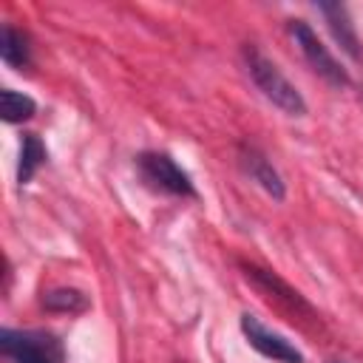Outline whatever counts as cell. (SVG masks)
<instances>
[{
	"mask_svg": "<svg viewBox=\"0 0 363 363\" xmlns=\"http://www.w3.org/2000/svg\"><path fill=\"white\" fill-rule=\"evenodd\" d=\"M238 164H241V170L250 176V182H255L269 199H275V201H284V199H286V182H284V176L278 173V167L267 159L264 150H258V147L250 145V142L238 145Z\"/></svg>",
	"mask_w": 363,
	"mask_h": 363,
	"instance_id": "cell-6",
	"label": "cell"
},
{
	"mask_svg": "<svg viewBox=\"0 0 363 363\" xmlns=\"http://www.w3.org/2000/svg\"><path fill=\"white\" fill-rule=\"evenodd\" d=\"M0 349L9 357V363H62V346L48 332L3 329Z\"/></svg>",
	"mask_w": 363,
	"mask_h": 363,
	"instance_id": "cell-4",
	"label": "cell"
},
{
	"mask_svg": "<svg viewBox=\"0 0 363 363\" xmlns=\"http://www.w3.org/2000/svg\"><path fill=\"white\" fill-rule=\"evenodd\" d=\"M241 269H244V275H247V281H252L261 292H267V295H275L284 306H289V309H295V312H306V315H315L312 312V306L306 303V298L298 292V289H292L284 278H278L272 269H264V267H258V264H241Z\"/></svg>",
	"mask_w": 363,
	"mask_h": 363,
	"instance_id": "cell-8",
	"label": "cell"
},
{
	"mask_svg": "<svg viewBox=\"0 0 363 363\" xmlns=\"http://www.w3.org/2000/svg\"><path fill=\"white\" fill-rule=\"evenodd\" d=\"M315 9H318V14L323 17V23H326L332 40L337 43V48H340L343 54H349L354 62H363V43H360V37H357V28H354V23H352L349 9H346L343 3H318Z\"/></svg>",
	"mask_w": 363,
	"mask_h": 363,
	"instance_id": "cell-7",
	"label": "cell"
},
{
	"mask_svg": "<svg viewBox=\"0 0 363 363\" xmlns=\"http://www.w3.org/2000/svg\"><path fill=\"white\" fill-rule=\"evenodd\" d=\"M241 60L244 68L250 74V79L255 82V88L286 116H306V99L303 94L286 79V74L255 45V43H244L241 45Z\"/></svg>",
	"mask_w": 363,
	"mask_h": 363,
	"instance_id": "cell-1",
	"label": "cell"
},
{
	"mask_svg": "<svg viewBox=\"0 0 363 363\" xmlns=\"http://www.w3.org/2000/svg\"><path fill=\"white\" fill-rule=\"evenodd\" d=\"M0 111H3V119L9 125H23L37 113V102L23 91L3 88L0 91Z\"/></svg>",
	"mask_w": 363,
	"mask_h": 363,
	"instance_id": "cell-12",
	"label": "cell"
},
{
	"mask_svg": "<svg viewBox=\"0 0 363 363\" xmlns=\"http://www.w3.org/2000/svg\"><path fill=\"white\" fill-rule=\"evenodd\" d=\"M43 306L48 312H60V315H79L91 306V301L77 286H54V289L43 292Z\"/></svg>",
	"mask_w": 363,
	"mask_h": 363,
	"instance_id": "cell-11",
	"label": "cell"
},
{
	"mask_svg": "<svg viewBox=\"0 0 363 363\" xmlns=\"http://www.w3.org/2000/svg\"><path fill=\"white\" fill-rule=\"evenodd\" d=\"M286 31H289L292 43L298 45L301 57L306 60V65H309L323 82H329L332 88H346V85H352L349 71L335 60V54L323 45V40L315 34V28H312L306 20H301V17L286 20Z\"/></svg>",
	"mask_w": 363,
	"mask_h": 363,
	"instance_id": "cell-2",
	"label": "cell"
},
{
	"mask_svg": "<svg viewBox=\"0 0 363 363\" xmlns=\"http://www.w3.org/2000/svg\"><path fill=\"white\" fill-rule=\"evenodd\" d=\"M0 57L6 65L23 71L31 65V40L26 31L14 28L11 23L3 26V37H0Z\"/></svg>",
	"mask_w": 363,
	"mask_h": 363,
	"instance_id": "cell-9",
	"label": "cell"
},
{
	"mask_svg": "<svg viewBox=\"0 0 363 363\" xmlns=\"http://www.w3.org/2000/svg\"><path fill=\"white\" fill-rule=\"evenodd\" d=\"M48 159V150L43 145V139L37 133H23L20 139V164H17V182L20 184H28L34 179V173L45 164Z\"/></svg>",
	"mask_w": 363,
	"mask_h": 363,
	"instance_id": "cell-10",
	"label": "cell"
},
{
	"mask_svg": "<svg viewBox=\"0 0 363 363\" xmlns=\"http://www.w3.org/2000/svg\"><path fill=\"white\" fill-rule=\"evenodd\" d=\"M238 326H241L244 340H247L261 357H267V360H272V363H306L303 352H301L289 337H284L281 332H275V329H269L267 323H261V318L244 312V315L238 318Z\"/></svg>",
	"mask_w": 363,
	"mask_h": 363,
	"instance_id": "cell-5",
	"label": "cell"
},
{
	"mask_svg": "<svg viewBox=\"0 0 363 363\" xmlns=\"http://www.w3.org/2000/svg\"><path fill=\"white\" fill-rule=\"evenodd\" d=\"M332 363H337V360H332Z\"/></svg>",
	"mask_w": 363,
	"mask_h": 363,
	"instance_id": "cell-13",
	"label": "cell"
},
{
	"mask_svg": "<svg viewBox=\"0 0 363 363\" xmlns=\"http://www.w3.org/2000/svg\"><path fill=\"white\" fill-rule=\"evenodd\" d=\"M136 170L150 190L179 196V199H196V184L190 173L164 150H142L136 156Z\"/></svg>",
	"mask_w": 363,
	"mask_h": 363,
	"instance_id": "cell-3",
	"label": "cell"
}]
</instances>
